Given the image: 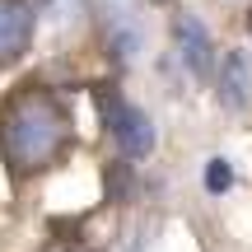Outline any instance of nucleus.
<instances>
[{"label":"nucleus","mask_w":252,"mask_h":252,"mask_svg":"<svg viewBox=\"0 0 252 252\" xmlns=\"http://www.w3.org/2000/svg\"><path fill=\"white\" fill-rule=\"evenodd\" d=\"M75 140V126L65 103L42 84H24L5 98L0 108V150L14 178H33V173L52 168Z\"/></svg>","instance_id":"nucleus-1"},{"label":"nucleus","mask_w":252,"mask_h":252,"mask_svg":"<svg viewBox=\"0 0 252 252\" xmlns=\"http://www.w3.org/2000/svg\"><path fill=\"white\" fill-rule=\"evenodd\" d=\"M103 117H108V131L117 140V150L126 159H145L154 150V122L145 108H135L122 94H103Z\"/></svg>","instance_id":"nucleus-2"},{"label":"nucleus","mask_w":252,"mask_h":252,"mask_svg":"<svg viewBox=\"0 0 252 252\" xmlns=\"http://www.w3.org/2000/svg\"><path fill=\"white\" fill-rule=\"evenodd\" d=\"M173 47H178V61L187 65L191 80H206L215 70V37L201 24L196 14H178L173 19Z\"/></svg>","instance_id":"nucleus-3"},{"label":"nucleus","mask_w":252,"mask_h":252,"mask_svg":"<svg viewBox=\"0 0 252 252\" xmlns=\"http://www.w3.org/2000/svg\"><path fill=\"white\" fill-rule=\"evenodd\" d=\"M220 108L229 112H248L252 108V52L243 47H234V52H224V61H220Z\"/></svg>","instance_id":"nucleus-4"},{"label":"nucleus","mask_w":252,"mask_h":252,"mask_svg":"<svg viewBox=\"0 0 252 252\" xmlns=\"http://www.w3.org/2000/svg\"><path fill=\"white\" fill-rule=\"evenodd\" d=\"M33 0H0V65L19 61L33 42Z\"/></svg>","instance_id":"nucleus-5"},{"label":"nucleus","mask_w":252,"mask_h":252,"mask_svg":"<svg viewBox=\"0 0 252 252\" xmlns=\"http://www.w3.org/2000/svg\"><path fill=\"white\" fill-rule=\"evenodd\" d=\"M108 47H112V56H117L122 65L135 61V52H140V28H135V19L126 14V9L108 14Z\"/></svg>","instance_id":"nucleus-6"},{"label":"nucleus","mask_w":252,"mask_h":252,"mask_svg":"<svg viewBox=\"0 0 252 252\" xmlns=\"http://www.w3.org/2000/svg\"><path fill=\"white\" fill-rule=\"evenodd\" d=\"M229 182H234V168H229V159H210V163H206V187L220 196V191H229Z\"/></svg>","instance_id":"nucleus-7"},{"label":"nucleus","mask_w":252,"mask_h":252,"mask_svg":"<svg viewBox=\"0 0 252 252\" xmlns=\"http://www.w3.org/2000/svg\"><path fill=\"white\" fill-rule=\"evenodd\" d=\"M248 33H252V9H248Z\"/></svg>","instance_id":"nucleus-8"}]
</instances>
